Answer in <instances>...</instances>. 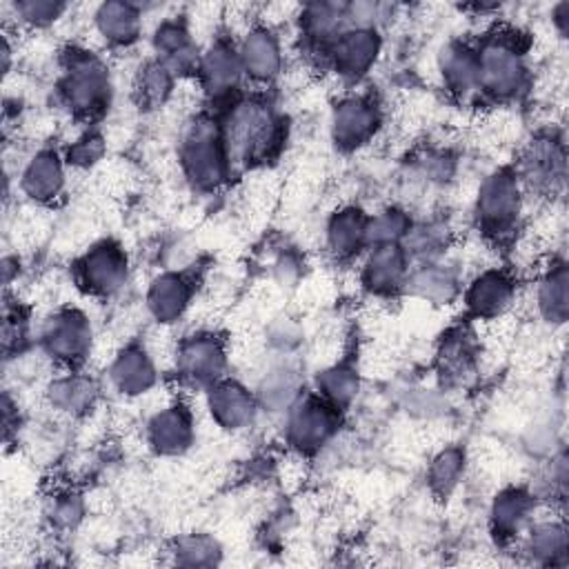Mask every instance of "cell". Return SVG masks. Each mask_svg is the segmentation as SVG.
Here are the masks:
<instances>
[{
	"instance_id": "6da1fadb",
	"label": "cell",
	"mask_w": 569,
	"mask_h": 569,
	"mask_svg": "<svg viewBox=\"0 0 569 569\" xmlns=\"http://www.w3.org/2000/svg\"><path fill=\"white\" fill-rule=\"evenodd\" d=\"M227 158L233 167L267 162L282 144V118L262 100H238L220 124Z\"/></svg>"
},
{
	"instance_id": "7a4b0ae2",
	"label": "cell",
	"mask_w": 569,
	"mask_h": 569,
	"mask_svg": "<svg viewBox=\"0 0 569 569\" xmlns=\"http://www.w3.org/2000/svg\"><path fill=\"white\" fill-rule=\"evenodd\" d=\"M58 91L71 113L80 118L100 116L111 102L109 69L93 53L69 49L62 58Z\"/></svg>"
},
{
	"instance_id": "3957f363",
	"label": "cell",
	"mask_w": 569,
	"mask_h": 569,
	"mask_svg": "<svg viewBox=\"0 0 569 569\" xmlns=\"http://www.w3.org/2000/svg\"><path fill=\"white\" fill-rule=\"evenodd\" d=\"M180 164L187 180L202 191L218 189L227 182L233 169L227 158L218 122L196 118L187 124L180 142Z\"/></svg>"
},
{
	"instance_id": "277c9868",
	"label": "cell",
	"mask_w": 569,
	"mask_h": 569,
	"mask_svg": "<svg viewBox=\"0 0 569 569\" xmlns=\"http://www.w3.org/2000/svg\"><path fill=\"white\" fill-rule=\"evenodd\" d=\"M478 82L480 91L509 100L527 84L525 49L511 36H489L478 49Z\"/></svg>"
},
{
	"instance_id": "5b68a950",
	"label": "cell",
	"mask_w": 569,
	"mask_h": 569,
	"mask_svg": "<svg viewBox=\"0 0 569 569\" xmlns=\"http://www.w3.org/2000/svg\"><path fill=\"white\" fill-rule=\"evenodd\" d=\"M522 211V187L511 169H498L489 173L476 193L473 213L478 227L489 236H502L511 231Z\"/></svg>"
},
{
	"instance_id": "8992f818",
	"label": "cell",
	"mask_w": 569,
	"mask_h": 569,
	"mask_svg": "<svg viewBox=\"0 0 569 569\" xmlns=\"http://www.w3.org/2000/svg\"><path fill=\"white\" fill-rule=\"evenodd\" d=\"M338 411L320 393L296 398L287 411L284 438L300 456L322 449L338 429Z\"/></svg>"
},
{
	"instance_id": "52a82bcc",
	"label": "cell",
	"mask_w": 569,
	"mask_h": 569,
	"mask_svg": "<svg viewBox=\"0 0 569 569\" xmlns=\"http://www.w3.org/2000/svg\"><path fill=\"white\" fill-rule=\"evenodd\" d=\"M40 340L49 358L62 365H78L91 351V322L80 309L62 307L42 322Z\"/></svg>"
},
{
	"instance_id": "ba28073f",
	"label": "cell",
	"mask_w": 569,
	"mask_h": 569,
	"mask_svg": "<svg viewBox=\"0 0 569 569\" xmlns=\"http://www.w3.org/2000/svg\"><path fill=\"white\" fill-rule=\"evenodd\" d=\"M129 273L124 249L113 240L89 247L76 262V280L91 296H111L122 289Z\"/></svg>"
},
{
	"instance_id": "9c48e42d",
	"label": "cell",
	"mask_w": 569,
	"mask_h": 569,
	"mask_svg": "<svg viewBox=\"0 0 569 569\" xmlns=\"http://www.w3.org/2000/svg\"><path fill=\"white\" fill-rule=\"evenodd\" d=\"M382 113L369 96H347L331 109L329 131L331 140L342 151H353L367 144L380 129Z\"/></svg>"
},
{
	"instance_id": "30bf717a",
	"label": "cell",
	"mask_w": 569,
	"mask_h": 569,
	"mask_svg": "<svg viewBox=\"0 0 569 569\" xmlns=\"http://www.w3.org/2000/svg\"><path fill=\"white\" fill-rule=\"evenodd\" d=\"M227 365V351L218 336L213 333H193L178 345L176 367L178 371L198 385H213L222 378Z\"/></svg>"
},
{
	"instance_id": "8fae6325",
	"label": "cell",
	"mask_w": 569,
	"mask_h": 569,
	"mask_svg": "<svg viewBox=\"0 0 569 569\" xmlns=\"http://www.w3.org/2000/svg\"><path fill=\"white\" fill-rule=\"evenodd\" d=\"M380 47L382 42L376 29L349 27L329 44V58L338 76L358 80L376 64Z\"/></svg>"
},
{
	"instance_id": "7c38bea8",
	"label": "cell",
	"mask_w": 569,
	"mask_h": 569,
	"mask_svg": "<svg viewBox=\"0 0 569 569\" xmlns=\"http://www.w3.org/2000/svg\"><path fill=\"white\" fill-rule=\"evenodd\" d=\"M520 187L536 191H551L565 184V151L553 138L531 140L522 153L520 169L516 171Z\"/></svg>"
},
{
	"instance_id": "4fadbf2b",
	"label": "cell",
	"mask_w": 569,
	"mask_h": 569,
	"mask_svg": "<svg viewBox=\"0 0 569 569\" xmlns=\"http://www.w3.org/2000/svg\"><path fill=\"white\" fill-rule=\"evenodd\" d=\"M516 284L500 269L480 271L465 291V307L476 320H498L513 302Z\"/></svg>"
},
{
	"instance_id": "5bb4252c",
	"label": "cell",
	"mask_w": 569,
	"mask_h": 569,
	"mask_svg": "<svg viewBox=\"0 0 569 569\" xmlns=\"http://www.w3.org/2000/svg\"><path fill=\"white\" fill-rule=\"evenodd\" d=\"M407 276H409V258L398 242L369 247L360 269V280L371 293L389 296L400 287H405Z\"/></svg>"
},
{
	"instance_id": "9a60e30c",
	"label": "cell",
	"mask_w": 569,
	"mask_h": 569,
	"mask_svg": "<svg viewBox=\"0 0 569 569\" xmlns=\"http://www.w3.org/2000/svg\"><path fill=\"white\" fill-rule=\"evenodd\" d=\"M207 409L218 427L238 431L253 422L258 405L244 385L220 378L207 391Z\"/></svg>"
},
{
	"instance_id": "2e32d148",
	"label": "cell",
	"mask_w": 569,
	"mask_h": 569,
	"mask_svg": "<svg viewBox=\"0 0 569 569\" xmlns=\"http://www.w3.org/2000/svg\"><path fill=\"white\" fill-rule=\"evenodd\" d=\"M196 73L200 78L202 89L209 96L220 98V96L231 93L244 76L240 56H238V47L218 38L216 42L209 44V49L204 53H200Z\"/></svg>"
},
{
	"instance_id": "e0dca14e",
	"label": "cell",
	"mask_w": 569,
	"mask_h": 569,
	"mask_svg": "<svg viewBox=\"0 0 569 569\" xmlns=\"http://www.w3.org/2000/svg\"><path fill=\"white\" fill-rule=\"evenodd\" d=\"M147 438L156 453L180 456L193 445V416L176 402L156 411L147 425Z\"/></svg>"
},
{
	"instance_id": "ac0fdd59",
	"label": "cell",
	"mask_w": 569,
	"mask_h": 569,
	"mask_svg": "<svg viewBox=\"0 0 569 569\" xmlns=\"http://www.w3.org/2000/svg\"><path fill=\"white\" fill-rule=\"evenodd\" d=\"M151 44L156 51V60L162 62L173 76L198 71L200 51L182 20H162L151 36Z\"/></svg>"
},
{
	"instance_id": "d6986e66",
	"label": "cell",
	"mask_w": 569,
	"mask_h": 569,
	"mask_svg": "<svg viewBox=\"0 0 569 569\" xmlns=\"http://www.w3.org/2000/svg\"><path fill=\"white\" fill-rule=\"evenodd\" d=\"M238 56L244 76L258 82H271L282 69V47L269 27H251L238 44Z\"/></svg>"
},
{
	"instance_id": "ffe728a7",
	"label": "cell",
	"mask_w": 569,
	"mask_h": 569,
	"mask_svg": "<svg viewBox=\"0 0 569 569\" xmlns=\"http://www.w3.org/2000/svg\"><path fill=\"white\" fill-rule=\"evenodd\" d=\"M64 178V160L51 149H40L22 167L20 189L29 200L49 204L62 193Z\"/></svg>"
},
{
	"instance_id": "44dd1931",
	"label": "cell",
	"mask_w": 569,
	"mask_h": 569,
	"mask_svg": "<svg viewBox=\"0 0 569 569\" xmlns=\"http://www.w3.org/2000/svg\"><path fill=\"white\" fill-rule=\"evenodd\" d=\"M438 69L445 87L456 98H469L480 91L478 53L467 42H449L438 56Z\"/></svg>"
},
{
	"instance_id": "7402d4cb",
	"label": "cell",
	"mask_w": 569,
	"mask_h": 569,
	"mask_svg": "<svg viewBox=\"0 0 569 569\" xmlns=\"http://www.w3.org/2000/svg\"><path fill=\"white\" fill-rule=\"evenodd\" d=\"M109 378L122 396H142L156 385V365L147 349L129 345L113 358Z\"/></svg>"
},
{
	"instance_id": "603a6c76",
	"label": "cell",
	"mask_w": 569,
	"mask_h": 569,
	"mask_svg": "<svg viewBox=\"0 0 569 569\" xmlns=\"http://www.w3.org/2000/svg\"><path fill=\"white\" fill-rule=\"evenodd\" d=\"M191 300V284L182 273H160L147 289V309L160 325H169L182 318Z\"/></svg>"
},
{
	"instance_id": "cb8c5ba5",
	"label": "cell",
	"mask_w": 569,
	"mask_h": 569,
	"mask_svg": "<svg viewBox=\"0 0 569 569\" xmlns=\"http://www.w3.org/2000/svg\"><path fill=\"white\" fill-rule=\"evenodd\" d=\"M93 27L104 42L113 47H127L136 42L142 31V11L133 2H102L93 13Z\"/></svg>"
},
{
	"instance_id": "d4e9b609",
	"label": "cell",
	"mask_w": 569,
	"mask_h": 569,
	"mask_svg": "<svg viewBox=\"0 0 569 569\" xmlns=\"http://www.w3.org/2000/svg\"><path fill=\"white\" fill-rule=\"evenodd\" d=\"M367 227L369 216L365 211L358 207H342L327 222V249L340 260L358 256L367 249Z\"/></svg>"
},
{
	"instance_id": "484cf974",
	"label": "cell",
	"mask_w": 569,
	"mask_h": 569,
	"mask_svg": "<svg viewBox=\"0 0 569 569\" xmlns=\"http://www.w3.org/2000/svg\"><path fill=\"white\" fill-rule=\"evenodd\" d=\"M533 511V498L518 487H509L500 491L493 502H491V529L493 536L500 540H511L516 538L525 522L531 518Z\"/></svg>"
},
{
	"instance_id": "4316f807",
	"label": "cell",
	"mask_w": 569,
	"mask_h": 569,
	"mask_svg": "<svg viewBox=\"0 0 569 569\" xmlns=\"http://www.w3.org/2000/svg\"><path fill=\"white\" fill-rule=\"evenodd\" d=\"M536 307L540 316L551 325H562L569 313V291H567V267L558 262L549 267L538 280Z\"/></svg>"
},
{
	"instance_id": "83f0119b",
	"label": "cell",
	"mask_w": 569,
	"mask_h": 569,
	"mask_svg": "<svg viewBox=\"0 0 569 569\" xmlns=\"http://www.w3.org/2000/svg\"><path fill=\"white\" fill-rule=\"evenodd\" d=\"M345 7L333 2H313L300 9L302 33L320 44H331L345 31Z\"/></svg>"
},
{
	"instance_id": "f1b7e54d",
	"label": "cell",
	"mask_w": 569,
	"mask_h": 569,
	"mask_svg": "<svg viewBox=\"0 0 569 569\" xmlns=\"http://www.w3.org/2000/svg\"><path fill=\"white\" fill-rule=\"evenodd\" d=\"M405 287L407 291L431 305H447L458 293V282L453 273L438 264H422L420 269L411 271L405 280Z\"/></svg>"
},
{
	"instance_id": "f546056e",
	"label": "cell",
	"mask_w": 569,
	"mask_h": 569,
	"mask_svg": "<svg viewBox=\"0 0 569 569\" xmlns=\"http://www.w3.org/2000/svg\"><path fill=\"white\" fill-rule=\"evenodd\" d=\"M173 91V73L156 58L144 62L133 78V98L144 109L162 107Z\"/></svg>"
},
{
	"instance_id": "4dcf8cb0",
	"label": "cell",
	"mask_w": 569,
	"mask_h": 569,
	"mask_svg": "<svg viewBox=\"0 0 569 569\" xmlns=\"http://www.w3.org/2000/svg\"><path fill=\"white\" fill-rule=\"evenodd\" d=\"M96 398V387L82 376H62L51 380L47 387V400L56 411L62 413H84Z\"/></svg>"
},
{
	"instance_id": "1f68e13d",
	"label": "cell",
	"mask_w": 569,
	"mask_h": 569,
	"mask_svg": "<svg viewBox=\"0 0 569 569\" xmlns=\"http://www.w3.org/2000/svg\"><path fill=\"white\" fill-rule=\"evenodd\" d=\"M316 385H318L316 393H320L336 409H345L358 396L360 378H358L356 367H351L347 362H336L318 373Z\"/></svg>"
},
{
	"instance_id": "d6a6232c",
	"label": "cell",
	"mask_w": 569,
	"mask_h": 569,
	"mask_svg": "<svg viewBox=\"0 0 569 569\" xmlns=\"http://www.w3.org/2000/svg\"><path fill=\"white\" fill-rule=\"evenodd\" d=\"M527 551L533 560L556 565L567 556V531L558 520H545L531 527L527 538Z\"/></svg>"
},
{
	"instance_id": "836d02e7",
	"label": "cell",
	"mask_w": 569,
	"mask_h": 569,
	"mask_svg": "<svg viewBox=\"0 0 569 569\" xmlns=\"http://www.w3.org/2000/svg\"><path fill=\"white\" fill-rule=\"evenodd\" d=\"M465 471V453L462 449L458 447H447L442 451H438L429 465V471H427V482H429V489L445 498L449 496L458 482H460V476Z\"/></svg>"
},
{
	"instance_id": "e575fe53",
	"label": "cell",
	"mask_w": 569,
	"mask_h": 569,
	"mask_svg": "<svg viewBox=\"0 0 569 569\" xmlns=\"http://www.w3.org/2000/svg\"><path fill=\"white\" fill-rule=\"evenodd\" d=\"M447 244V229L442 224L429 222V224H411L407 236L402 238L400 247L405 249L407 258L416 256L427 264V260H433L442 253V247Z\"/></svg>"
},
{
	"instance_id": "d590c367",
	"label": "cell",
	"mask_w": 569,
	"mask_h": 569,
	"mask_svg": "<svg viewBox=\"0 0 569 569\" xmlns=\"http://www.w3.org/2000/svg\"><path fill=\"white\" fill-rule=\"evenodd\" d=\"M173 560L184 567H209L220 560V545L204 533H189L173 542Z\"/></svg>"
},
{
	"instance_id": "8d00e7d4",
	"label": "cell",
	"mask_w": 569,
	"mask_h": 569,
	"mask_svg": "<svg viewBox=\"0 0 569 569\" xmlns=\"http://www.w3.org/2000/svg\"><path fill=\"white\" fill-rule=\"evenodd\" d=\"M411 227L409 216L402 209H382L376 216H369L367 227V249L373 244H387V242H402Z\"/></svg>"
},
{
	"instance_id": "74e56055",
	"label": "cell",
	"mask_w": 569,
	"mask_h": 569,
	"mask_svg": "<svg viewBox=\"0 0 569 569\" xmlns=\"http://www.w3.org/2000/svg\"><path fill=\"white\" fill-rule=\"evenodd\" d=\"M467 338L469 336H465V333H456L445 342V347L440 351V365L449 380H460L465 373H469V369L473 365V349Z\"/></svg>"
},
{
	"instance_id": "f35d334b",
	"label": "cell",
	"mask_w": 569,
	"mask_h": 569,
	"mask_svg": "<svg viewBox=\"0 0 569 569\" xmlns=\"http://www.w3.org/2000/svg\"><path fill=\"white\" fill-rule=\"evenodd\" d=\"M107 153V142L100 133L87 131L78 136L64 151V162L76 169H89L102 160Z\"/></svg>"
},
{
	"instance_id": "ab89813d",
	"label": "cell",
	"mask_w": 569,
	"mask_h": 569,
	"mask_svg": "<svg viewBox=\"0 0 569 569\" xmlns=\"http://www.w3.org/2000/svg\"><path fill=\"white\" fill-rule=\"evenodd\" d=\"M67 11L64 2L56 0H22L13 4L16 18L27 27H49Z\"/></svg>"
},
{
	"instance_id": "60d3db41",
	"label": "cell",
	"mask_w": 569,
	"mask_h": 569,
	"mask_svg": "<svg viewBox=\"0 0 569 569\" xmlns=\"http://www.w3.org/2000/svg\"><path fill=\"white\" fill-rule=\"evenodd\" d=\"M264 405L269 402L271 407H289L293 400L291 396H296V382L291 380V371L278 369L273 371L267 380H264Z\"/></svg>"
},
{
	"instance_id": "b9f144b4",
	"label": "cell",
	"mask_w": 569,
	"mask_h": 569,
	"mask_svg": "<svg viewBox=\"0 0 569 569\" xmlns=\"http://www.w3.org/2000/svg\"><path fill=\"white\" fill-rule=\"evenodd\" d=\"M49 518L58 527L76 525L82 518V505H80L78 496H71V493L56 496V500H53V505L49 509Z\"/></svg>"
},
{
	"instance_id": "7bdbcfd3",
	"label": "cell",
	"mask_w": 569,
	"mask_h": 569,
	"mask_svg": "<svg viewBox=\"0 0 569 569\" xmlns=\"http://www.w3.org/2000/svg\"><path fill=\"white\" fill-rule=\"evenodd\" d=\"M551 16H553V24H556L558 33L565 38V33H567V16H569V4H567V2H560V4H556V9L551 11Z\"/></svg>"
}]
</instances>
